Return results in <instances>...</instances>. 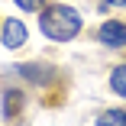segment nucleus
I'll return each mask as SVG.
<instances>
[{"instance_id":"f257e3e1","label":"nucleus","mask_w":126,"mask_h":126,"mask_svg":"<svg viewBox=\"0 0 126 126\" xmlns=\"http://www.w3.org/2000/svg\"><path fill=\"white\" fill-rule=\"evenodd\" d=\"M39 29L52 42H71L81 32V13L68 3H52L39 10Z\"/></svg>"},{"instance_id":"f03ea898","label":"nucleus","mask_w":126,"mask_h":126,"mask_svg":"<svg viewBox=\"0 0 126 126\" xmlns=\"http://www.w3.org/2000/svg\"><path fill=\"white\" fill-rule=\"evenodd\" d=\"M26 36H29V29H26L23 19H16V16L3 19V26H0V42H3V48H10V52L23 48L26 45Z\"/></svg>"},{"instance_id":"7ed1b4c3","label":"nucleus","mask_w":126,"mask_h":126,"mask_svg":"<svg viewBox=\"0 0 126 126\" xmlns=\"http://www.w3.org/2000/svg\"><path fill=\"white\" fill-rule=\"evenodd\" d=\"M97 39H100V45H107V48H123L126 45V23L107 19L104 26L97 29Z\"/></svg>"},{"instance_id":"20e7f679","label":"nucleus","mask_w":126,"mask_h":126,"mask_svg":"<svg viewBox=\"0 0 126 126\" xmlns=\"http://www.w3.org/2000/svg\"><path fill=\"white\" fill-rule=\"evenodd\" d=\"M16 71L23 74V78H29L32 84H48V81H52V68H48V65H16Z\"/></svg>"},{"instance_id":"39448f33","label":"nucleus","mask_w":126,"mask_h":126,"mask_svg":"<svg viewBox=\"0 0 126 126\" xmlns=\"http://www.w3.org/2000/svg\"><path fill=\"white\" fill-rule=\"evenodd\" d=\"M110 91L126 100V65H116V68L110 71Z\"/></svg>"},{"instance_id":"423d86ee","label":"nucleus","mask_w":126,"mask_h":126,"mask_svg":"<svg viewBox=\"0 0 126 126\" xmlns=\"http://www.w3.org/2000/svg\"><path fill=\"white\" fill-rule=\"evenodd\" d=\"M97 126H126V110H107V113H100Z\"/></svg>"},{"instance_id":"0eeeda50","label":"nucleus","mask_w":126,"mask_h":126,"mask_svg":"<svg viewBox=\"0 0 126 126\" xmlns=\"http://www.w3.org/2000/svg\"><path fill=\"white\" fill-rule=\"evenodd\" d=\"M19 107H23V94H19V91H10L7 100H3V116H16Z\"/></svg>"},{"instance_id":"6e6552de","label":"nucleus","mask_w":126,"mask_h":126,"mask_svg":"<svg viewBox=\"0 0 126 126\" xmlns=\"http://www.w3.org/2000/svg\"><path fill=\"white\" fill-rule=\"evenodd\" d=\"M13 3H16L19 10H26V13H39V10L45 7V0H13Z\"/></svg>"},{"instance_id":"1a4fd4ad","label":"nucleus","mask_w":126,"mask_h":126,"mask_svg":"<svg viewBox=\"0 0 126 126\" xmlns=\"http://www.w3.org/2000/svg\"><path fill=\"white\" fill-rule=\"evenodd\" d=\"M110 7H126V0H107Z\"/></svg>"},{"instance_id":"9d476101","label":"nucleus","mask_w":126,"mask_h":126,"mask_svg":"<svg viewBox=\"0 0 126 126\" xmlns=\"http://www.w3.org/2000/svg\"><path fill=\"white\" fill-rule=\"evenodd\" d=\"M0 26H3V19H0Z\"/></svg>"}]
</instances>
